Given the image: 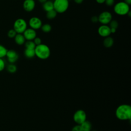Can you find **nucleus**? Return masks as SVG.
<instances>
[{"label":"nucleus","mask_w":131,"mask_h":131,"mask_svg":"<svg viewBox=\"0 0 131 131\" xmlns=\"http://www.w3.org/2000/svg\"><path fill=\"white\" fill-rule=\"evenodd\" d=\"M115 13L119 15H125L130 11L129 5L124 2H119L116 3L114 7Z\"/></svg>","instance_id":"obj_3"},{"label":"nucleus","mask_w":131,"mask_h":131,"mask_svg":"<svg viewBox=\"0 0 131 131\" xmlns=\"http://www.w3.org/2000/svg\"><path fill=\"white\" fill-rule=\"evenodd\" d=\"M91 131H96V130H91Z\"/></svg>","instance_id":"obj_36"},{"label":"nucleus","mask_w":131,"mask_h":131,"mask_svg":"<svg viewBox=\"0 0 131 131\" xmlns=\"http://www.w3.org/2000/svg\"><path fill=\"white\" fill-rule=\"evenodd\" d=\"M108 24H109L108 26L110 27V28H114L116 29H117L119 26L118 22L115 19H113V20L112 19Z\"/></svg>","instance_id":"obj_23"},{"label":"nucleus","mask_w":131,"mask_h":131,"mask_svg":"<svg viewBox=\"0 0 131 131\" xmlns=\"http://www.w3.org/2000/svg\"><path fill=\"white\" fill-rule=\"evenodd\" d=\"M5 61L1 58H0V72L3 71L5 68Z\"/></svg>","instance_id":"obj_25"},{"label":"nucleus","mask_w":131,"mask_h":131,"mask_svg":"<svg viewBox=\"0 0 131 131\" xmlns=\"http://www.w3.org/2000/svg\"><path fill=\"white\" fill-rule=\"evenodd\" d=\"M25 46L27 49H35L36 45L33 40H27L25 42Z\"/></svg>","instance_id":"obj_21"},{"label":"nucleus","mask_w":131,"mask_h":131,"mask_svg":"<svg viewBox=\"0 0 131 131\" xmlns=\"http://www.w3.org/2000/svg\"><path fill=\"white\" fill-rule=\"evenodd\" d=\"M23 34L27 40H33L36 37V30L31 28H27Z\"/></svg>","instance_id":"obj_10"},{"label":"nucleus","mask_w":131,"mask_h":131,"mask_svg":"<svg viewBox=\"0 0 131 131\" xmlns=\"http://www.w3.org/2000/svg\"><path fill=\"white\" fill-rule=\"evenodd\" d=\"M98 33L100 36L103 37L109 36L111 34L110 27L107 25H102L98 28Z\"/></svg>","instance_id":"obj_9"},{"label":"nucleus","mask_w":131,"mask_h":131,"mask_svg":"<svg viewBox=\"0 0 131 131\" xmlns=\"http://www.w3.org/2000/svg\"><path fill=\"white\" fill-rule=\"evenodd\" d=\"M124 2L128 5H130L131 4V0H124Z\"/></svg>","instance_id":"obj_32"},{"label":"nucleus","mask_w":131,"mask_h":131,"mask_svg":"<svg viewBox=\"0 0 131 131\" xmlns=\"http://www.w3.org/2000/svg\"><path fill=\"white\" fill-rule=\"evenodd\" d=\"M73 120L77 124H81L86 120V113L82 110H77L73 115Z\"/></svg>","instance_id":"obj_6"},{"label":"nucleus","mask_w":131,"mask_h":131,"mask_svg":"<svg viewBox=\"0 0 131 131\" xmlns=\"http://www.w3.org/2000/svg\"><path fill=\"white\" fill-rule=\"evenodd\" d=\"M57 14V12L54 9H53L47 12L46 17L49 19H52L55 18L56 17Z\"/></svg>","instance_id":"obj_18"},{"label":"nucleus","mask_w":131,"mask_h":131,"mask_svg":"<svg viewBox=\"0 0 131 131\" xmlns=\"http://www.w3.org/2000/svg\"><path fill=\"white\" fill-rule=\"evenodd\" d=\"M7 70L8 72H9V73H14L16 71L17 67L13 63H10L9 64H8L7 66Z\"/></svg>","instance_id":"obj_20"},{"label":"nucleus","mask_w":131,"mask_h":131,"mask_svg":"<svg viewBox=\"0 0 131 131\" xmlns=\"http://www.w3.org/2000/svg\"><path fill=\"white\" fill-rule=\"evenodd\" d=\"M6 56H7L8 60L10 63H14L18 58L17 53L13 50H8Z\"/></svg>","instance_id":"obj_11"},{"label":"nucleus","mask_w":131,"mask_h":131,"mask_svg":"<svg viewBox=\"0 0 131 131\" xmlns=\"http://www.w3.org/2000/svg\"><path fill=\"white\" fill-rule=\"evenodd\" d=\"M98 21L102 25H107L112 19V15L109 11L102 12L98 16Z\"/></svg>","instance_id":"obj_7"},{"label":"nucleus","mask_w":131,"mask_h":131,"mask_svg":"<svg viewBox=\"0 0 131 131\" xmlns=\"http://www.w3.org/2000/svg\"><path fill=\"white\" fill-rule=\"evenodd\" d=\"M116 117L120 120H127L131 119V106L128 104H121L116 110Z\"/></svg>","instance_id":"obj_1"},{"label":"nucleus","mask_w":131,"mask_h":131,"mask_svg":"<svg viewBox=\"0 0 131 131\" xmlns=\"http://www.w3.org/2000/svg\"><path fill=\"white\" fill-rule=\"evenodd\" d=\"M103 45L106 48H110L114 44V39L112 37L109 36L105 37L103 42Z\"/></svg>","instance_id":"obj_15"},{"label":"nucleus","mask_w":131,"mask_h":131,"mask_svg":"<svg viewBox=\"0 0 131 131\" xmlns=\"http://www.w3.org/2000/svg\"><path fill=\"white\" fill-rule=\"evenodd\" d=\"M80 125L82 129V131H91L92 129L91 123L86 120Z\"/></svg>","instance_id":"obj_16"},{"label":"nucleus","mask_w":131,"mask_h":131,"mask_svg":"<svg viewBox=\"0 0 131 131\" xmlns=\"http://www.w3.org/2000/svg\"><path fill=\"white\" fill-rule=\"evenodd\" d=\"M71 131H82V129L80 125L77 124L72 128Z\"/></svg>","instance_id":"obj_27"},{"label":"nucleus","mask_w":131,"mask_h":131,"mask_svg":"<svg viewBox=\"0 0 131 131\" xmlns=\"http://www.w3.org/2000/svg\"><path fill=\"white\" fill-rule=\"evenodd\" d=\"M127 15H128V16H129V17H130V16H131V11H129L127 13Z\"/></svg>","instance_id":"obj_35"},{"label":"nucleus","mask_w":131,"mask_h":131,"mask_svg":"<svg viewBox=\"0 0 131 131\" xmlns=\"http://www.w3.org/2000/svg\"><path fill=\"white\" fill-rule=\"evenodd\" d=\"M42 8L46 12L54 9L53 2L51 1L47 0V1L42 3Z\"/></svg>","instance_id":"obj_14"},{"label":"nucleus","mask_w":131,"mask_h":131,"mask_svg":"<svg viewBox=\"0 0 131 131\" xmlns=\"http://www.w3.org/2000/svg\"><path fill=\"white\" fill-rule=\"evenodd\" d=\"M53 6L54 9L57 13H63L68 10L69 1L68 0H54Z\"/></svg>","instance_id":"obj_4"},{"label":"nucleus","mask_w":131,"mask_h":131,"mask_svg":"<svg viewBox=\"0 0 131 131\" xmlns=\"http://www.w3.org/2000/svg\"><path fill=\"white\" fill-rule=\"evenodd\" d=\"M40 3H43L44 2H45L46 1H47V0H38Z\"/></svg>","instance_id":"obj_34"},{"label":"nucleus","mask_w":131,"mask_h":131,"mask_svg":"<svg viewBox=\"0 0 131 131\" xmlns=\"http://www.w3.org/2000/svg\"><path fill=\"white\" fill-rule=\"evenodd\" d=\"M8 50L3 45H0V58H3L6 56Z\"/></svg>","instance_id":"obj_22"},{"label":"nucleus","mask_w":131,"mask_h":131,"mask_svg":"<svg viewBox=\"0 0 131 131\" xmlns=\"http://www.w3.org/2000/svg\"><path fill=\"white\" fill-rule=\"evenodd\" d=\"M25 56L28 58H32L35 56L34 49H27L26 48L24 51Z\"/></svg>","instance_id":"obj_17"},{"label":"nucleus","mask_w":131,"mask_h":131,"mask_svg":"<svg viewBox=\"0 0 131 131\" xmlns=\"http://www.w3.org/2000/svg\"><path fill=\"white\" fill-rule=\"evenodd\" d=\"M33 40V41H34V43L35 44L36 46L39 45L41 43V39L38 37L36 36Z\"/></svg>","instance_id":"obj_26"},{"label":"nucleus","mask_w":131,"mask_h":131,"mask_svg":"<svg viewBox=\"0 0 131 131\" xmlns=\"http://www.w3.org/2000/svg\"><path fill=\"white\" fill-rule=\"evenodd\" d=\"M105 1V0H96V2H97V3H98V4H100L104 3Z\"/></svg>","instance_id":"obj_31"},{"label":"nucleus","mask_w":131,"mask_h":131,"mask_svg":"<svg viewBox=\"0 0 131 131\" xmlns=\"http://www.w3.org/2000/svg\"><path fill=\"white\" fill-rule=\"evenodd\" d=\"M29 25L31 28L36 30L40 29L42 23L41 20L36 16L30 18L29 20Z\"/></svg>","instance_id":"obj_8"},{"label":"nucleus","mask_w":131,"mask_h":131,"mask_svg":"<svg viewBox=\"0 0 131 131\" xmlns=\"http://www.w3.org/2000/svg\"><path fill=\"white\" fill-rule=\"evenodd\" d=\"M111 29V33H115L116 32V29H114V28H110Z\"/></svg>","instance_id":"obj_33"},{"label":"nucleus","mask_w":131,"mask_h":131,"mask_svg":"<svg viewBox=\"0 0 131 131\" xmlns=\"http://www.w3.org/2000/svg\"><path fill=\"white\" fill-rule=\"evenodd\" d=\"M68 1H71V0H68Z\"/></svg>","instance_id":"obj_37"},{"label":"nucleus","mask_w":131,"mask_h":131,"mask_svg":"<svg viewBox=\"0 0 131 131\" xmlns=\"http://www.w3.org/2000/svg\"><path fill=\"white\" fill-rule=\"evenodd\" d=\"M115 0H105L104 3L107 6H112L114 4Z\"/></svg>","instance_id":"obj_28"},{"label":"nucleus","mask_w":131,"mask_h":131,"mask_svg":"<svg viewBox=\"0 0 131 131\" xmlns=\"http://www.w3.org/2000/svg\"><path fill=\"white\" fill-rule=\"evenodd\" d=\"M74 1L77 4H80L83 2V0H74Z\"/></svg>","instance_id":"obj_30"},{"label":"nucleus","mask_w":131,"mask_h":131,"mask_svg":"<svg viewBox=\"0 0 131 131\" xmlns=\"http://www.w3.org/2000/svg\"><path fill=\"white\" fill-rule=\"evenodd\" d=\"M35 56L40 59H46L49 57L51 51L49 47L43 43L36 46L35 49Z\"/></svg>","instance_id":"obj_2"},{"label":"nucleus","mask_w":131,"mask_h":131,"mask_svg":"<svg viewBox=\"0 0 131 131\" xmlns=\"http://www.w3.org/2000/svg\"><path fill=\"white\" fill-rule=\"evenodd\" d=\"M91 21L93 23H96L98 21V16H96V15H94L93 16H92L91 17Z\"/></svg>","instance_id":"obj_29"},{"label":"nucleus","mask_w":131,"mask_h":131,"mask_svg":"<svg viewBox=\"0 0 131 131\" xmlns=\"http://www.w3.org/2000/svg\"><path fill=\"white\" fill-rule=\"evenodd\" d=\"M14 38V41L15 43L17 45L19 46H21L24 44L26 41V39L25 38L23 34L17 33Z\"/></svg>","instance_id":"obj_13"},{"label":"nucleus","mask_w":131,"mask_h":131,"mask_svg":"<svg viewBox=\"0 0 131 131\" xmlns=\"http://www.w3.org/2000/svg\"><path fill=\"white\" fill-rule=\"evenodd\" d=\"M27 28V24L23 18L16 19L13 24V29L17 33L23 34Z\"/></svg>","instance_id":"obj_5"},{"label":"nucleus","mask_w":131,"mask_h":131,"mask_svg":"<svg viewBox=\"0 0 131 131\" xmlns=\"http://www.w3.org/2000/svg\"><path fill=\"white\" fill-rule=\"evenodd\" d=\"M24 9L27 12H31L34 10L35 7V2L34 0H25L23 4Z\"/></svg>","instance_id":"obj_12"},{"label":"nucleus","mask_w":131,"mask_h":131,"mask_svg":"<svg viewBox=\"0 0 131 131\" xmlns=\"http://www.w3.org/2000/svg\"><path fill=\"white\" fill-rule=\"evenodd\" d=\"M16 34H17V33L15 32V31L13 29H10V30L8 31V32L7 33V35H8V37H9L10 38H14V37L15 36Z\"/></svg>","instance_id":"obj_24"},{"label":"nucleus","mask_w":131,"mask_h":131,"mask_svg":"<svg viewBox=\"0 0 131 131\" xmlns=\"http://www.w3.org/2000/svg\"><path fill=\"white\" fill-rule=\"evenodd\" d=\"M40 29L44 33H49L52 30V27L49 24H45L42 25Z\"/></svg>","instance_id":"obj_19"}]
</instances>
